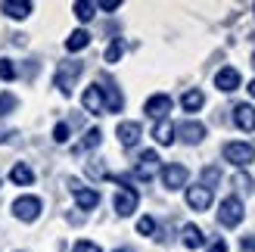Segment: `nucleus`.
<instances>
[{
	"label": "nucleus",
	"mask_w": 255,
	"mask_h": 252,
	"mask_svg": "<svg viewBox=\"0 0 255 252\" xmlns=\"http://www.w3.org/2000/svg\"><path fill=\"white\" fill-rule=\"evenodd\" d=\"M84 72V62L78 59H66V62H59V69H56V87H59V94L62 97H69L72 94V87L75 81H78V75Z\"/></svg>",
	"instance_id": "1"
},
{
	"label": "nucleus",
	"mask_w": 255,
	"mask_h": 252,
	"mask_svg": "<svg viewBox=\"0 0 255 252\" xmlns=\"http://www.w3.org/2000/svg\"><path fill=\"white\" fill-rule=\"evenodd\" d=\"M224 159L231 162V165H237V168H246V165H252L255 162V146L252 143H240V140H234V143H224Z\"/></svg>",
	"instance_id": "2"
},
{
	"label": "nucleus",
	"mask_w": 255,
	"mask_h": 252,
	"mask_svg": "<svg viewBox=\"0 0 255 252\" xmlns=\"http://www.w3.org/2000/svg\"><path fill=\"white\" fill-rule=\"evenodd\" d=\"M41 209H44V203H41L37 196H19V199H12V206H9V212H12L19 221H25V224L37 221Z\"/></svg>",
	"instance_id": "3"
},
{
	"label": "nucleus",
	"mask_w": 255,
	"mask_h": 252,
	"mask_svg": "<svg viewBox=\"0 0 255 252\" xmlns=\"http://www.w3.org/2000/svg\"><path fill=\"white\" fill-rule=\"evenodd\" d=\"M243 203H240L237 196H227L224 203H221V209H218V224L221 228H237L240 221H243Z\"/></svg>",
	"instance_id": "4"
},
{
	"label": "nucleus",
	"mask_w": 255,
	"mask_h": 252,
	"mask_svg": "<svg viewBox=\"0 0 255 252\" xmlns=\"http://www.w3.org/2000/svg\"><path fill=\"white\" fill-rule=\"evenodd\" d=\"M171 97L168 94H156V97H149L146 100V103H143V112H146V116L149 119H156V122H165V119H168V112H171Z\"/></svg>",
	"instance_id": "5"
},
{
	"label": "nucleus",
	"mask_w": 255,
	"mask_h": 252,
	"mask_svg": "<svg viewBox=\"0 0 255 252\" xmlns=\"http://www.w3.org/2000/svg\"><path fill=\"white\" fill-rule=\"evenodd\" d=\"M69 187H72L75 203H78V209H81V212H91V209H97V206H100V193H97V190H91V187H81L78 181H69Z\"/></svg>",
	"instance_id": "6"
},
{
	"label": "nucleus",
	"mask_w": 255,
	"mask_h": 252,
	"mask_svg": "<svg viewBox=\"0 0 255 252\" xmlns=\"http://www.w3.org/2000/svg\"><path fill=\"white\" fill-rule=\"evenodd\" d=\"M137 203H140V196H137L134 187H122V190L116 193V215L128 218L131 212H137Z\"/></svg>",
	"instance_id": "7"
},
{
	"label": "nucleus",
	"mask_w": 255,
	"mask_h": 252,
	"mask_svg": "<svg viewBox=\"0 0 255 252\" xmlns=\"http://www.w3.org/2000/svg\"><path fill=\"white\" fill-rule=\"evenodd\" d=\"M156 168H159V153H156V149H146V153H140L134 174H137L140 181H152V174H156Z\"/></svg>",
	"instance_id": "8"
},
{
	"label": "nucleus",
	"mask_w": 255,
	"mask_h": 252,
	"mask_svg": "<svg viewBox=\"0 0 255 252\" xmlns=\"http://www.w3.org/2000/svg\"><path fill=\"white\" fill-rule=\"evenodd\" d=\"M187 206L193 209V212H206L212 206V190H209V187H202V184L187 187Z\"/></svg>",
	"instance_id": "9"
},
{
	"label": "nucleus",
	"mask_w": 255,
	"mask_h": 252,
	"mask_svg": "<svg viewBox=\"0 0 255 252\" xmlns=\"http://www.w3.org/2000/svg\"><path fill=\"white\" fill-rule=\"evenodd\" d=\"M81 103H84V109L91 112V116H103V112H106V103H103V87H100V84H91V87L84 91Z\"/></svg>",
	"instance_id": "10"
},
{
	"label": "nucleus",
	"mask_w": 255,
	"mask_h": 252,
	"mask_svg": "<svg viewBox=\"0 0 255 252\" xmlns=\"http://www.w3.org/2000/svg\"><path fill=\"white\" fill-rule=\"evenodd\" d=\"M140 134H143V128H140V122H122L119 128H116V137H119V143H122L125 149H131V146H137V140H140Z\"/></svg>",
	"instance_id": "11"
},
{
	"label": "nucleus",
	"mask_w": 255,
	"mask_h": 252,
	"mask_svg": "<svg viewBox=\"0 0 255 252\" xmlns=\"http://www.w3.org/2000/svg\"><path fill=\"white\" fill-rule=\"evenodd\" d=\"M174 134L181 137L184 143L196 146V143H202V137H206V125H202V122H184L181 128H174Z\"/></svg>",
	"instance_id": "12"
},
{
	"label": "nucleus",
	"mask_w": 255,
	"mask_h": 252,
	"mask_svg": "<svg viewBox=\"0 0 255 252\" xmlns=\"http://www.w3.org/2000/svg\"><path fill=\"white\" fill-rule=\"evenodd\" d=\"M162 184L168 187V190H181V187L187 184V168L177 165V162L165 165V168H162Z\"/></svg>",
	"instance_id": "13"
},
{
	"label": "nucleus",
	"mask_w": 255,
	"mask_h": 252,
	"mask_svg": "<svg viewBox=\"0 0 255 252\" xmlns=\"http://www.w3.org/2000/svg\"><path fill=\"white\" fill-rule=\"evenodd\" d=\"M240 72L234 69V66H224L218 75H215V87H218V91H224V94H234L237 87H240Z\"/></svg>",
	"instance_id": "14"
},
{
	"label": "nucleus",
	"mask_w": 255,
	"mask_h": 252,
	"mask_svg": "<svg viewBox=\"0 0 255 252\" xmlns=\"http://www.w3.org/2000/svg\"><path fill=\"white\" fill-rule=\"evenodd\" d=\"M234 125H237L240 131H255V106L237 103L234 106Z\"/></svg>",
	"instance_id": "15"
},
{
	"label": "nucleus",
	"mask_w": 255,
	"mask_h": 252,
	"mask_svg": "<svg viewBox=\"0 0 255 252\" xmlns=\"http://www.w3.org/2000/svg\"><path fill=\"white\" fill-rule=\"evenodd\" d=\"M9 181L16 184V187H31L34 184V171L25 165V162H16V165L9 168Z\"/></svg>",
	"instance_id": "16"
},
{
	"label": "nucleus",
	"mask_w": 255,
	"mask_h": 252,
	"mask_svg": "<svg viewBox=\"0 0 255 252\" xmlns=\"http://www.w3.org/2000/svg\"><path fill=\"white\" fill-rule=\"evenodd\" d=\"M103 103H106V112H122L125 97H122V91H119L116 84H106L103 87Z\"/></svg>",
	"instance_id": "17"
},
{
	"label": "nucleus",
	"mask_w": 255,
	"mask_h": 252,
	"mask_svg": "<svg viewBox=\"0 0 255 252\" xmlns=\"http://www.w3.org/2000/svg\"><path fill=\"white\" fill-rule=\"evenodd\" d=\"M181 237H184V246L187 249H202V246H206V237H202V231L196 228V224H184Z\"/></svg>",
	"instance_id": "18"
},
{
	"label": "nucleus",
	"mask_w": 255,
	"mask_h": 252,
	"mask_svg": "<svg viewBox=\"0 0 255 252\" xmlns=\"http://www.w3.org/2000/svg\"><path fill=\"white\" fill-rule=\"evenodd\" d=\"M0 9H3L9 19H25V16H28V12H31L34 6L28 3V0H6V3L0 6Z\"/></svg>",
	"instance_id": "19"
},
{
	"label": "nucleus",
	"mask_w": 255,
	"mask_h": 252,
	"mask_svg": "<svg viewBox=\"0 0 255 252\" xmlns=\"http://www.w3.org/2000/svg\"><path fill=\"white\" fill-rule=\"evenodd\" d=\"M152 137H156V143L162 146H171L174 143V125L165 119V122H156V128H152Z\"/></svg>",
	"instance_id": "20"
},
{
	"label": "nucleus",
	"mask_w": 255,
	"mask_h": 252,
	"mask_svg": "<svg viewBox=\"0 0 255 252\" xmlns=\"http://www.w3.org/2000/svg\"><path fill=\"white\" fill-rule=\"evenodd\" d=\"M202 103H206V94H202V91H196V87H190V91L181 97V106H184V112H199V109H202Z\"/></svg>",
	"instance_id": "21"
},
{
	"label": "nucleus",
	"mask_w": 255,
	"mask_h": 252,
	"mask_svg": "<svg viewBox=\"0 0 255 252\" xmlns=\"http://www.w3.org/2000/svg\"><path fill=\"white\" fill-rule=\"evenodd\" d=\"M87 44H91V31H84V28L72 31V34L66 37V50H69V53H78V50H84Z\"/></svg>",
	"instance_id": "22"
},
{
	"label": "nucleus",
	"mask_w": 255,
	"mask_h": 252,
	"mask_svg": "<svg viewBox=\"0 0 255 252\" xmlns=\"http://www.w3.org/2000/svg\"><path fill=\"white\" fill-rule=\"evenodd\" d=\"M72 9H75V16H78L81 22H91V19H94V9H97V3H87V0H78V3H75Z\"/></svg>",
	"instance_id": "23"
},
{
	"label": "nucleus",
	"mask_w": 255,
	"mask_h": 252,
	"mask_svg": "<svg viewBox=\"0 0 255 252\" xmlns=\"http://www.w3.org/2000/svg\"><path fill=\"white\" fill-rule=\"evenodd\" d=\"M218 181H221V171L215 168V165H206V168H202V187H209V190H212Z\"/></svg>",
	"instance_id": "24"
},
{
	"label": "nucleus",
	"mask_w": 255,
	"mask_h": 252,
	"mask_svg": "<svg viewBox=\"0 0 255 252\" xmlns=\"http://www.w3.org/2000/svg\"><path fill=\"white\" fill-rule=\"evenodd\" d=\"M16 75H19L16 62H12V59H0V78H3V81H12Z\"/></svg>",
	"instance_id": "25"
},
{
	"label": "nucleus",
	"mask_w": 255,
	"mask_h": 252,
	"mask_svg": "<svg viewBox=\"0 0 255 252\" xmlns=\"http://www.w3.org/2000/svg\"><path fill=\"white\" fill-rule=\"evenodd\" d=\"M122 53H125V44L116 37V41L106 47V62H119V59H122Z\"/></svg>",
	"instance_id": "26"
},
{
	"label": "nucleus",
	"mask_w": 255,
	"mask_h": 252,
	"mask_svg": "<svg viewBox=\"0 0 255 252\" xmlns=\"http://www.w3.org/2000/svg\"><path fill=\"white\" fill-rule=\"evenodd\" d=\"M234 187H240L243 193H252V190H255V181L249 178V174L240 171V174H234Z\"/></svg>",
	"instance_id": "27"
},
{
	"label": "nucleus",
	"mask_w": 255,
	"mask_h": 252,
	"mask_svg": "<svg viewBox=\"0 0 255 252\" xmlns=\"http://www.w3.org/2000/svg\"><path fill=\"white\" fill-rule=\"evenodd\" d=\"M100 140H103V131H100V128H91V131H87L84 134V149H94V146H100Z\"/></svg>",
	"instance_id": "28"
},
{
	"label": "nucleus",
	"mask_w": 255,
	"mask_h": 252,
	"mask_svg": "<svg viewBox=\"0 0 255 252\" xmlns=\"http://www.w3.org/2000/svg\"><path fill=\"white\" fill-rule=\"evenodd\" d=\"M16 106H19V100L12 97V94H0V116H9Z\"/></svg>",
	"instance_id": "29"
},
{
	"label": "nucleus",
	"mask_w": 255,
	"mask_h": 252,
	"mask_svg": "<svg viewBox=\"0 0 255 252\" xmlns=\"http://www.w3.org/2000/svg\"><path fill=\"white\" fill-rule=\"evenodd\" d=\"M152 231H156V218H149V215H143L137 221V234H143V237H149Z\"/></svg>",
	"instance_id": "30"
},
{
	"label": "nucleus",
	"mask_w": 255,
	"mask_h": 252,
	"mask_svg": "<svg viewBox=\"0 0 255 252\" xmlns=\"http://www.w3.org/2000/svg\"><path fill=\"white\" fill-rule=\"evenodd\" d=\"M53 140H56V143H66V140H69V125H66V122H59L56 128H53Z\"/></svg>",
	"instance_id": "31"
},
{
	"label": "nucleus",
	"mask_w": 255,
	"mask_h": 252,
	"mask_svg": "<svg viewBox=\"0 0 255 252\" xmlns=\"http://www.w3.org/2000/svg\"><path fill=\"white\" fill-rule=\"evenodd\" d=\"M72 252H103V249H100L97 243H91V240H78Z\"/></svg>",
	"instance_id": "32"
},
{
	"label": "nucleus",
	"mask_w": 255,
	"mask_h": 252,
	"mask_svg": "<svg viewBox=\"0 0 255 252\" xmlns=\"http://www.w3.org/2000/svg\"><path fill=\"white\" fill-rule=\"evenodd\" d=\"M122 3H119V0H100V3H97V9H103V12H116Z\"/></svg>",
	"instance_id": "33"
},
{
	"label": "nucleus",
	"mask_w": 255,
	"mask_h": 252,
	"mask_svg": "<svg viewBox=\"0 0 255 252\" xmlns=\"http://www.w3.org/2000/svg\"><path fill=\"white\" fill-rule=\"evenodd\" d=\"M240 249H243V252H255V237H243V240H240Z\"/></svg>",
	"instance_id": "34"
},
{
	"label": "nucleus",
	"mask_w": 255,
	"mask_h": 252,
	"mask_svg": "<svg viewBox=\"0 0 255 252\" xmlns=\"http://www.w3.org/2000/svg\"><path fill=\"white\" fill-rule=\"evenodd\" d=\"M209 252H227V243H224V240H215V243L209 246Z\"/></svg>",
	"instance_id": "35"
},
{
	"label": "nucleus",
	"mask_w": 255,
	"mask_h": 252,
	"mask_svg": "<svg viewBox=\"0 0 255 252\" xmlns=\"http://www.w3.org/2000/svg\"><path fill=\"white\" fill-rule=\"evenodd\" d=\"M249 94H252V97H255V81H249Z\"/></svg>",
	"instance_id": "36"
},
{
	"label": "nucleus",
	"mask_w": 255,
	"mask_h": 252,
	"mask_svg": "<svg viewBox=\"0 0 255 252\" xmlns=\"http://www.w3.org/2000/svg\"><path fill=\"white\" fill-rule=\"evenodd\" d=\"M116 252H134V249H131V246H125V249H116Z\"/></svg>",
	"instance_id": "37"
},
{
	"label": "nucleus",
	"mask_w": 255,
	"mask_h": 252,
	"mask_svg": "<svg viewBox=\"0 0 255 252\" xmlns=\"http://www.w3.org/2000/svg\"><path fill=\"white\" fill-rule=\"evenodd\" d=\"M252 69H255V53H252Z\"/></svg>",
	"instance_id": "38"
},
{
	"label": "nucleus",
	"mask_w": 255,
	"mask_h": 252,
	"mask_svg": "<svg viewBox=\"0 0 255 252\" xmlns=\"http://www.w3.org/2000/svg\"><path fill=\"white\" fill-rule=\"evenodd\" d=\"M19 252H25V249H19Z\"/></svg>",
	"instance_id": "39"
}]
</instances>
